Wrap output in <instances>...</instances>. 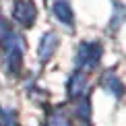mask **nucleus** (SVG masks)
<instances>
[{
	"label": "nucleus",
	"mask_w": 126,
	"mask_h": 126,
	"mask_svg": "<svg viewBox=\"0 0 126 126\" xmlns=\"http://www.w3.org/2000/svg\"><path fill=\"white\" fill-rule=\"evenodd\" d=\"M99 54H101V48L95 44H83L81 46V52H79V62L81 64H97L99 60Z\"/></svg>",
	"instance_id": "nucleus-1"
},
{
	"label": "nucleus",
	"mask_w": 126,
	"mask_h": 126,
	"mask_svg": "<svg viewBox=\"0 0 126 126\" xmlns=\"http://www.w3.org/2000/svg\"><path fill=\"white\" fill-rule=\"evenodd\" d=\"M103 83H106V87L110 89V91H114V95H118V97H120V95L124 93V85L118 81V77H116V75H112V72H108V75H106Z\"/></svg>",
	"instance_id": "nucleus-2"
},
{
	"label": "nucleus",
	"mask_w": 126,
	"mask_h": 126,
	"mask_svg": "<svg viewBox=\"0 0 126 126\" xmlns=\"http://www.w3.org/2000/svg\"><path fill=\"white\" fill-rule=\"evenodd\" d=\"M56 37L54 35H48V37H44V44H41V58H50V54L54 52L56 48Z\"/></svg>",
	"instance_id": "nucleus-3"
},
{
	"label": "nucleus",
	"mask_w": 126,
	"mask_h": 126,
	"mask_svg": "<svg viewBox=\"0 0 126 126\" xmlns=\"http://www.w3.org/2000/svg\"><path fill=\"white\" fill-rule=\"evenodd\" d=\"M54 10H56V15H58L60 19H64L66 23L70 25V21H72V15H70V8H68V4H66V2H58Z\"/></svg>",
	"instance_id": "nucleus-4"
}]
</instances>
